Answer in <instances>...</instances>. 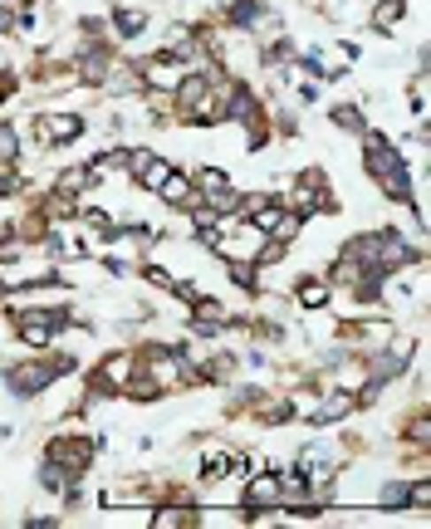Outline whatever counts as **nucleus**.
Here are the masks:
<instances>
[{
	"mask_svg": "<svg viewBox=\"0 0 431 529\" xmlns=\"http://www.w3.org/2000/svg\"><path fill=\"white\" fill-rule=\"evenodd\" d=\"M79 358H69V353H54V358H30V363H11L5 368V387L20 397V402H30V397H40L44 387H50L54 378H64V372H74Z\"/></svg>",
	"mask_w": 431,
	"mask_h": 529,
	"instance_id": "nucleus-1",
	"label": "nucleus"
},
{
	"mask_svg": "<svg viewBox=\"0 0 431 529\" xmlns=\"http://www.w3.org/2000/svg\"><path fill=\"white\" fill-rule=\"evenodd\" d=\"M94 451H98V446L89 441V436H54V441L44 446V461L64 466L69 476H84V471L94 466Z\"/></svg>",
	"mask_w": 431,
	"mask_h": 529,
	"instance_id": "nucleus-2",
	"label": "nucleus"
},
{
	"mask_svg": "<svg viewBox=\"0 0 431 529\" xmlns=\"http://www.w3.org/2000/svg\"><path fill=\"white\" fill-rule=\"evenodd\" d=\"M358 138H363V167H368V177H373V181H378V177H388V172L402 162V152L392 148V142L382 138V133H368V127H363Z\"/></svg>",
	"mask_w": 431,
	"mask_h": 529,
	"instance_id": "nucleus-3",
	"label": "nucleus"
},
{
	"mask_svg": "<svg viewBox=\"0 0 431 529\" xmlns=\"http://www.w3.org/2000/svg\"><path fill=\"white\" fill-rule=\"evenodd\" d=\"M162 206H172V211H181V206H191V196H196V187H191V172H167V181L158 187Z\"/></svg>",
	"mask_w": 431,
	"mask_h": 529,
	"instance_id": "nucleus-4",
	"label": "nucleus"
},
{
	"mask_svg": "<svg viewBox=\"0 0 431 529\" xmlns=\"http://www.w3.org/2000/svg\"><path fill=\"white\" fill-rule=\"evenodd\" d=\"M358 407V397L353 392H328L324 397V407H314V426H328V422H343L348 412Z\"/></svg>",
	"mask_w": 431,
	"mask_h": 529,
	"instance_id": "nucleus-5",
	"label": "nucleus"
},
{
	"mask_svg": "<svg viewBox=\"0 0 431 529\" xmlns=\"http://www.w3.org/2000/svg\"><path fill=\"white\" fill-rule=\"evenodd\" d=\"M152 525H158V529H191V525H201V510H191V505H158V510H152Z\"/></svg>",
	"mask_w": 431,
	"mask_h": 529,
	"instance_id": "nucleus-6",
	"label": "nucleus"
},
{
	"mask_svg": "<svg viewBox=\"0 0 431 529\" xmlns=\"http://www.w3.org/2000/svg\"><path fill=\"white\" fill-rule=\"evenodd\" d=\"M402 20H407V0H378V11H373V30L392 34V30H402Z\"/></svg>",
	"mask_w": 431,
	"mask_h": 529,
	"instance_id": "nucleus-7",
	"label": "nucleus"
},
{
	"mask_svg": "<svg viewBox=\"0 0 431 529\" xmlns=\"http://www.w3.org/2000/svg\"><path fill=\"white\" fill-rule=\"evenodd\" d=\"M142 30H148V11H137V5H123V11H113V34H123V40H137Z\"/></svg>",
	"mask_w": 431,
	"mask_h": 529,
	"instance_id": "nucleus-8",
	"label": "nucleus"
},
{
	"mask_svg": "<svg viewBox=\"0 0 431 529\" xmlns=\"http://www.w3.org/2000/svg\"><path fill=\"white\" fill-rule=\"evenodd\" d=\"M328 295H334V289H328L324 280H304V285H299V304L304 309H324Z\"/></svg>",
	"mask_w": 431,
	"mask_h": 529,
	"instance_id": "nucleus-9",
	"label": "nucleus"
},
{
	"mask_svg": "<svg viewBox=\"0 0 431 529\" xmlns=\"http://www.w3.org/2000/svg\"><path fill=\"white\" fill-rule=\"evenodd\" d=\"M402 436H407V446H417V451H427V441H431V422H427V412H417L407 426H402Z\"/></svg>",
	"mask_w": 431,
	"mask_h": 529,
	"instance_id": "nucleus-10",
	"label": "nucleus"
},
{
	"mask_svg": "<svg viewBox=\"0 0 431 529\" xmlns=\"http://www.w3.org/2000/svg\"><path fill=\"white\" fill-rule=\"evenodd\" d=\"M334 123L343 127V133H363V127H368V118H363V108L343 104V108H334Z\"/></svg>",
	"mask_w": 431,
	"mask_h": 529,
	"instance_id": "nucleus-11",
	"label": "nucleus"
},
{
	"mask_svg": "<svg viewBox=\"0 0 431 529\" xmlns=\"http://www.w3.org/2000/svg\"><path fill=\"white\" fill-rule=\"evenodd\" d=\"M15 157H20V133H15L11 123H0V162L11 167Z\"/></svg>",
	"mask_w": 431,
	"mask_h": 529,
	"instance_id": "nucleus-12",
	"label": "nucleus"
},
{
	"mask_svg": "<svg viewBox=\"0 0 431 529\" xmlns=\"http://www.w3.org/2000/svg\"><path fill=\"white\" fill-rule=\"evenodd\" d=\"M407 505H412V510H431V480H427V476L407 480Z\"/></svg>",
	"mask_w": 431,
	"mask_h": 529,
	"instance_id": "nucleus-13",
	"label": "nucleus"
},
{
	"mask_svg": "<svg viewBox=\"0 0 431 529\" xmlns=\"http://www.w3.org/2000/svg\"><path fill=\"white\" fill-rule=\"evenodd\" d=\"M152 157H158L152 148H133V152H123V162H127V172H133V177H142V172L152 167Z\"/></svg>",
	"mask_w": 431,
	"mask_h": 529,
	"instance_id": "nucleus-14",
	"label": "nucleus"
},
{
	"mask_svg": "<svg viewBox=\"0 0 431 529\" xmlns=\"http://www.w3.org/2000/svg\"><path fill=\"white\" fill-rule=\"evenodd\" d=\"M167 172H172V162L152 157V167H148V172H142V177H137V181H142V187H148V191H158V187H162V181H167Z\"/></svg>",
	"mask_w": 431,
	"mask_h": 529,
	"instance_id": "nucleus-15",
	"label": "nucleus"
},
{
	"mask_svg": "<svg viewBox=\"0 0 431 529\" xmlns=\"http://www.w3.org/2000/svg\"><path fill=\"white\" fill-rule=\"evenodd\" d=\"M11 30H15V11H5V5H0V40H5Z\"/></svg>",
	"mask_w": 431,
	"mask_h": 529,
	"instance_id": "nucleus-16",
	"label": "nucleus"
}]
</instances>
